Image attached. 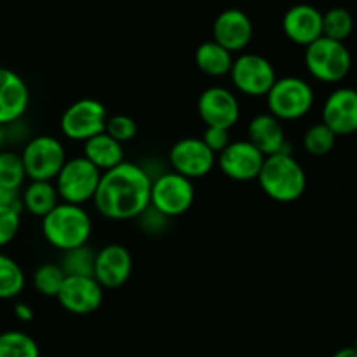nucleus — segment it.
<instances>
[{
    "mask_svg": "<svg viewBox=\"0 0 357 357\" xmlns=\"http://www.w3.org/2000/svg\"><path fill=\"white\" fill-rule=\"evenodd\" d=\"M21 159L30 181H52L66 162V152L58 138L42 135L35 136L24 145Z\"/></svg>",
    "mask_w": 357,
    "mask_h": 357,
    "instance_id": "0eeeda50",
    "label": "nucleus"
},
{
    "mask_svg": "<svg viewBox=\"0 0 357 357\" xmlns=\"http://www.w3.org/2000/svg\"><path fill=\"white\" fill-rule=\"evenodd\" d=\"M194 183L181 174L169 171L152 178L150 206L166 218H174L187 213L194 204Z\"/></svg>",
    "mask_w": 357,
    "mask_h": 357,
    "instance_id": "6e6552de",
    "label": "nucleus"
},
{
    "mask_svg": "<svg viewBox=\"0 0 357 357\" xmlns=\"http://www.w3.org/2000/svg\"><path fill=\"white\" fill-rule=\"evenodd\" d=\"M30 91L14 70L0 66V126L14 124L28 110Z\"/></svg>",
    "mask_w": 357,
    "mask_h": 357,
    "instance_id": "f3484780",
    "label": "nucleus"
},
{
    "mask_svg": "<svg viewBox=\"0 0 357 357\" xmlns=\"http://www.w3.org/2000/svg\"><path fill=\"white\" fill-rule=\"evenodd\" d=\"M24 289V272L7 255L0 253V300H10Z\"/></svg>",
    "mask_w": 357,
    "mask_h": 357,
    "instance_id": "393cba45",
    "label": "nucleus"
},
{
    "mask_svg": "<svg viewBox=\"0 0 357 357\" xmlns=\"http://www.w3.org/2000/svg\"><path fill=\"white\" fill-rule=\"evenodd\" d=\"M258 183L267 197L275 202H295L307 188V174L291 153L265 157Z\"/></svg>",
    "mask_w": 357,
    "mask_h": 357,
    "instance_id": "f03ea898",
    "label": "nucleus"
},
{
    "mask_svg": "<svg viewBox=\"0 0 357 357\" xmlns=\"http://www.w3.org/2000/svg\"><path fill=\"white\" fill-rule=\"evenodd\" d=\"M234 86L246 96H267L271 87L278 80L275 68L261 54H241L234 59L232 70Z\"/></svg>",
    "mask_w": 357,
    "mask_h": 357,
    "instance_id": "9d476101",
    "label": "nucleus"
},
{
    "mask_svg": "<svg viewBox=\"0 0 357 357\" xmlns=\"http://www.w3.org/2000/svg\"><path fill=\"white\" fill-rule=\"evenodd\" d=\"M152 176L143 166L124 160L122 164L101 173L94 194L96 209L110 220L138 218L150 206Z\"/></svg>",
    "mask_w": 357,
    "mask_h": 357,
    "instance_id": "f257e3e1",
    "label": "nucleus"
},
{
    "mask_svg": "<svg viewBox=\"0 0 357 357\" xmlns=\"http://www.w3.org/2000/svg\"><path fill=\"white\" fill-rule=\"evenodd\" d=\"M0 357H40V349L23 331H3L0 333Z\"/></svg>",
    "mask_w": 357,
    "mask_h": 357,
    "instance_id": "b1692460",
    "label": "nucleus"
},
{
    "mask_svg": "<svg viewBox=\"0 0 357 357\" xmlns=\"http://www.w3.org/2000/svg\"><path fill=\"white\" fill-rule=\"evenodd\" d=\"M197 112L206 126L229 129V131L241 117V107L236 94L220 86L202 91L197 100Z\"/></svg>",
    "mask_w": 357,
    "mask_h": 357,
    "instance_id": "9b49d317",
    "label": "nucleus"
},
{
    "mask_svg": "<svg viewBox=\"0 0 357 357\" xmlns=\"http://www.w3.org/2000/svg\"><path fill=\"white\" fill-rule=\"evenodd\" d=\"M354 349H356V352H357V338H356V345H354Z\"/></svg>",
    "mask_w": 357,
    "mask_h": 357,
    "instance_id": "4c0bfd02",
    "label": "nucleus"
},
{
    "mask_svg": "<svg viewBox=\"0 0 357 357\" xmlns=\"http://www.w3.org/2000/svg\"><path fill=\"white\" fill-rule=\"evenodd\" d=\"M100 180L101 171L82 155L66 159L58 176L54 178V187L63 202L82 206L94 199Z\"/></svg>",
    "mask_w": 357,
    "mask_h": 357,
    "instance_id": "423d86ee",
    "label": "nucleus"
},
{
    "mask_svg": "<svg viewBox=\"0 0 357 357\" xmlns=\"http://www.w3.org/2000/svg\"><path fill=\"white\" fill-rule=\"evenodd\" d=\"M84 157L101 173H105L124 162V145L115 142L107 132H100L84 142Z\"/></svg>",
    "mask_w": 357,
    "mask_h": 357,
    "instance_id": "412c9836",
    "label": "nucleus"
},
{
    "mask_svg": "<svg viewBox=\"0 0 357 357\" xmlns=\"http://www.w3.org/2000/svg\"><path fill=\"white\" fill-rule=\"evenodd\" d=\"M264 160V153L258 152L248 139L232 142L222 153H218L220 169L234 181L257 180Z\"/></svg>",
    "mask_w": 357,
    "mask_h": 357,
    "instance_id": "4468645a",
    "label": "nucleus"
},
{
    "mask_svg": "<svg viewBox=\"0 0 357 357\" xmlns=\"http://www.w3.org/2000/svg\"><path fill=\"white\" fill-rule=\"evenodd\" d=\"M107 119V108L101 101L94 98H82L63 112L59 128L72 142H87L93 136L105 132Z\"/></svg>",
    "mask_w": 357,
    "mask_h": 357,
    "instance_id": "1a4fd4ad",
    "label": "nucleus"
},
{
    "mask_svg": "<svg viewBox=\"0 0 357 357\" xmlns=\"http://www.w3.org/2000/svg\"><path fill=\"white\" fill-rule=\"evenodd\" d=\"M132 272V257L122 244H107L96 251L93 278L101 288L115 289L128 282Z\"/></svg>",
    "mask_w": 357,
    "mask_h": 357,
    "instance_id": "2eb2a0df",
    "label": "nucleus"
},
{
    "mask_svg": "<svg viewBox=\"0 0 357 357\" xmlns=\"http://www.w3.org/2000/svg\"><path fill=\"white\" fill-rule=\"evenodd\" d=\"M66 274L63 272L61 265L58 264H44L35 271L33 286L40 295L52 296L56 298L65 282Z\"/></svg>",
    "mask_w": 357,
    "mask_h": 357,
    "instance_id": "c85d7f7f",
    "label": "nucleus"
},
{
    "mask_svg": "<svg viewBox=\"0 0 357 357\" xmlns=\"http://www.w3.org/2000/svg\"><path fill=\"white\" fill-rule=\"evenodd\" d=\"M305 66L319 82H340L351 72L352 56L344 42L319 37L305 47Z\"/></svg>",
    "mask_w": 357,
    "mask_h": 357,
    "instance_id": "39448f33",
    "label": "nucleus"
},
{
    "mask_svg": "<svg viewBox=\"0 0 357 357\" xmlns=\"http://www.w3.org/2000/svg\"><path fill=\"white\" fill-rule=\"evenodd\" d=\"M56 298L66 312L87 316L96 312L103 303V288L94 278L66 275Z\"/></svg>",
    "mask_w": 357,
    "mask_h": 357,
    "instance_id": "ddd939ff",
    "label": "nucleus"
},
{
    "mask_svg": "<svg viewBox=\"0 0 357 357\" xmlns=\"http://www.w3.org/2000/svg\"><path fill=\"white\" fill-rule=\"evenodd\" d=\"M24 178H26V173H24L21 153L0 150V185L20 192L24 183Z\"/></svg>",
    "mask_w": 357,
    "mask_h": 357,
    "instance_id": "bb28decb",
    "label": "nucleus"
},
{
    "mask_svg": "<svg viewBox=\"0 0 357 357\" xmlns=\"http://www.w3.org/2000/svg\"><path fill=\"white\" fill-rule=\"evenodd\" d=\"M314 107V89L300 77H282L267 93L268 114L278 121H298Z\"/></svg>",
    "mask_w": 357,
    "mask_h": 357,
    "instance_id": "20e7f679",
    "label": "nucleus"
},
{
    "mask_svg": "<svg viewBox=\"0 0 357 357\" xmlns=\"http://www.w3.org/2000/svg\"><path fill=\"white\" fill-rule=\"evenodd\" d=\"M169 164L174 173L195 180L206 176L215 167L216 155L201 138H183L171 149Z\"/></svg>",
    "mask_w": 357,
    "mask_h": 357,
    "instance_id": "f8f14e48",
    "label": "nucleus"
},
{
    "mask_svg": "<svg viewBox=\"0 0 357 357\" xmlns=\"http://www.w3.org/2000/svg\"><path fill=\"white\" fill-rule=\"evenodd\" d=\"M202 142L206 143L209 150H211L215 155L222 153L227 146L230 145V135L229 129H222V128H211V126H206L204 135H202Z\"/></svg>",
    "mask_w": 357,
    "mask_h": 357,
    "instance_id": "473e14b6",
    "label": "nucleus"
},
{
    "mask_svg": "<svg viewBox=\"0 0 357 357\" xmlns=\"http://www.w3.org/2000/svg\"><path fill=\"white\" fill-rule=\"evenodd\" d=\"M253 37V23L250 16L239 9H227L213 24V40L229 52L243 51Z\"/></svg>",
    "mask_w": 357,
    "mask_h": 357,
    "instance_id": "a211bd4d",
    "label": "nucleus"
},
{
    "mask_svg": "<svg viewBox=\"0 0 357 357\" xmlns=\"http://www.w3.org/2000/svg\"><path fill=\"white\" fill-rule=\"evenodd\" d=\"M94 260H96V251L91 250L87 244L73 250L63 251L61 268L66 275H84V278H93L94 275Z\"/></svg>",
    "mask_w": 357,
    "mask_h": 357,
    "instance_id": "a878e982",
    "label": "nucleus"
},
{
    "mask_svg": "<svg viewBox=\"0 0 357 357\" xmlns=\"http://www.w3.org/2000/svg\"><path fill=\"white\" fill-rule=\"evenodd\" d=\"M105 132L108 136L115 139L119 143H128L131 139H135V136L138 135V124L132 117L129 115H112V117L107 119V126H105Z\"/></svg>",
    "mask_w": 357,
    "mask_h": 357,
    "instance_id": "7c9ffc66",
    "label": "nucleus"
},
{
    "mask_svg": "<svg viewBox=\"0 0 357 357\" xmlns=\"http://www.w3.org/2000/svg\"><path fill=\"white\" fill-rule=\"evenodd\" d=\"M21 206L0 208V248L7 246L17 236L21 227Z\"/></svg>",
    "mask_w": 357,
    "mask_h": 357,
    "instance_id": "2f4dec72",
    "label": "nucleus"
},
{
    "mask_svg": "<svg viewBox=\"0 0 357 357\" xmlns=\"http://www.w3.org/2000/svg\"><path fill=\"white\" fill-rule=\"evenodd\" d=\"M282 30L289 40L307 47L323 37V14L307 3L293 6L282 17Z\"/></svg>",
    "mask_w": 357,
    "mask_h": 357,
    "instance_id": "6ab92c4d",
    "label": "nucleus"
},
{
    "mask_svg": "<svg viewBox=\"0 0 357 357\" xmlns=\"http://www.w3.org/2000/svg\"><path fill=\"white\" fill-rule=\"evenodd\" d=\"M335 143H337V135L331 131L328 126L314 124L312 128L307 129L305 136H303V146L307 152L314 157H323L333 150Z\"/></svg>",
    "mask_w": 357,
    "mask_h": 357,
    "instance_id": "c756f323",
    "label": "nucleus"
},
{
    "mask_svg": "<svg viewBox=\"0 0 357 357\" xmlns=\"http://www.w3.org/2000/svg\"><path fill=\"white\" fill-rule=\"evenodd\" d=\"M195 63H197V68L206 75L223 77L232 70L234 56L215 40H208L199 45L195 51Z\"/></svg>",
    "mask_w": 357,
    "mask_h": 357,
    "instance_id": "5701e85b",
    "label": "nucleus"
},
{
    "mask_svg": "<svg viewBox=\"0 0 357 357\" xmlns=\"http://www.w3.org/2000/svg\"><path fill=\"white\" fill-rule=\"evenodd\" d=\"M14 316H16L20 321H23V323H30V321L35 317V312L28 303L21 302L14 305Z\"/></svg>",
    "mask_w": 357,
    "mask_h": 357,
    "instance_id": "f704fd0d",
    "label": "nucleus"
},
{
    "mask_svg": "<svg viewBox=\"0 0 357 357\" xmlns=\"http://www.w3.org/2000/svg\"><path fill=\"white\" fill-rule=\"evenodd\" d=\"M42 234L56 250L68 251L87 244L93 234V220L82 206L59 202L42 218Z\"/></svg>",
    "mask_w": 357,
    "mask_h": 357,
    "instance_id": "7ed1b4c3",
    "label": "nucleus"
},
{
    "mask_svg": "<svg viewBox=\"0 0 357 357\" xmlns=\"http://www.w3.org/2000/svg\"><path fill=\"white\" fill-rule=\"evenodd\" d=\"M354 28V17L347 9L335 7L323 14V37L331 40L344 42Z\"/></svg>",
    "mask_w": 357,
    "mask_h": 357,
    "instance_id": "cd10ccee",
    "label": "nucleus"
},
{
    "mask_svg": "<svg viewBox=\"0 0 357 357\" xmlns=\"http://www.w3.org/2000/svg\"><path fill=\"white\" fill-rule=\"evenodd\" d=\"M21 204L30 215L44 218L59 204L58 190L52 181H30L24 188Z\"/></svg>",
    "mask_w": 357,
    "mask_h": 357,
    "instance_id": "4be33fe9",
    "label": "nucleus"
},
{
    "mask_svg": "<svg viewBox=\"0 0 357 357\" xmlns=\"http://www.w3.org/2000/svg\"><path fill=\"white\" fill-rule=\"evenodd\" d=\"M2 143H3V128L0 126V149H2Z\"/></svg>",
    "mask_w": 357,
    "mask_h": 357,
    "instance_id": "e433bc0d",
    "label": "nucleus"
},
{
    "mask_svg": "<svg viewBox=\"0 0 357 357\" xmlns=\"http://www.w3.org/2000/svg\"><path fill=\"white\" fill-rule=\"evenodd\" d=\"M331 357H357V352L354 347H345V349H340V351L335 352Z\"/></svg>",
    "mask_w": 357,
    "mask_h": 357,
    "instance_id": "c9c22d12",
    "label": "nucleus"
},
{
    "mask_svg": "<svg viewBox=\"0 0 357 357\" xmlns=\"http://www.w3.org/2000/svg\"><path fill=\"white\" fill-rule=\"evenodd\" d=\"M246 139L265 157L275 155V153H291L286 143L281 121H278L271 114H260L251 119L248 124Z\"/></svg>",
    "mask_w": 357,
    "mask_h": 357,
    "instance_id": "aec40b11",
    "label": "nucleus"
},
{
    "mask_svg": "<svg viewBox=\"0 0 357 357\" xmlns=\"http://www.w3.org/2000/svg\"><path fill=\"white\" fill-rule=\"evenodd\" d=\"M3 206H21L23 208L20 194L16 190H10V188L0 185V208H3Z\"/></svg>",
    "mask_w": 357,
    "mask_h": 357,
    "instance_id": "72a5a7b5",
    "label": "nucleus"
},
{
    "mask_svg": "<svg viewBox=\"0 0 357 357\" xmlns=\"http://www.w3.org/2000/svg\"><path fill=\"white\" fill-rule=\"evenodd\" d=\"M323 124L338 136L357 131V91L352 87L335 89L323 107Z\"/></svg>",
    "mask_w": 357,
    "mask_h": 357,
    "instance_id": "dca6fc26",
    "label": "nucleus"
}]
</instances>
